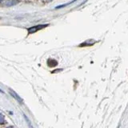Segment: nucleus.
Instances as JSON below:
<instances>
[{
	"label": "nucleus",
	"mask_w": 128,
	"mask_h": 128,
	"mask_svg": "<svg viewBox=\"0 0 128 128\" xmlns=\"http://www.w3.org/2000/svg\"><path fill=\"white\" fill-rule=\"evenodd\" d=\"M48 25H37V26H32V27H30L28 28L27 30L29 32L30 34H32V33H35V32H37L38 30H42L43 29L44 27L47 26Z\"/></svg>",
	"instance_id": "f257e3e1"
},
{
	"label": "nucleus",
	"mask_w": 128,
	"mask_h": 128,
	"mask_svg": "<svg viewBox=\"0 0 128 128\" xmlns=\"http://www.w3.org/2000/svg\"><path fill=\"white\" fill-rule=\"evenodd\" d=\"M10 94L12 95V96H13V97L16 99V100H17V101H18L20 103H22V99L21 98H20L19 97V96L17 94H16L15 93V92L14 91V90H10Z\"/></svg>",
	"instance_id": "f03ea898"
},
{
	"label": "nucleus",
	"mask_w": 128,
	"mask_h": 128,
	"mask_svg": "<svg viewBox=\"0 0 128 128\" xmlns=\"http://www.w3.org/2000/svg\"><path fill=\"white\" fill-rule=\"evenodd\" d=\"M18 0H8V1L6 2L5 5L6 6H14L16 4L18 3Z\"/></svg>",
	"instance_id": "7ed1b4c3"
},
{
	"label": "nucleus",
	"mask_w": 128,
	"mask_h": 128,
	"mask_svg": "<svg viewBox=\"0 0 128 128\" xmlns=\"http://www.w3.org/2000/svg\"><path fill=\"white\" fill-rule=\"evenodd\" d=\"M57 64H58L57 61L54 60V59H49V60H48V66H49L53 67V66H55Z\"/></svg>",
	"instance_id": "20e7f679"
},
{
	"label": "nucleus",
	"mask_w": 128,
	"mask_h": 128,
	"mask_svg": "<svg viewBox=\"0 0 128 128\" xmlns=\"http://www.w3.org/2000/svg\"><path fill=\"white\" fill-rule=\"evenodd\" d=\"M5 122V118H4V115L0 112V124H2Z\"/></svg>",
	"instance_id": "39448f33"
},
{
	"label": "nucleus",
	"mask_w": 128,
	"mask_h": 128,
	"mask_svg": "<svg viewBox=\"0 0 128 128\" xmlns=\"http://www.w3.org/2000/svg\"><path fill=\"white\" fill-rule=\"evenodd\" d=\"M0 1H2V0H0Z\"/></svg>",
	"instance_id": "423d86ee"
}]
</instances>
